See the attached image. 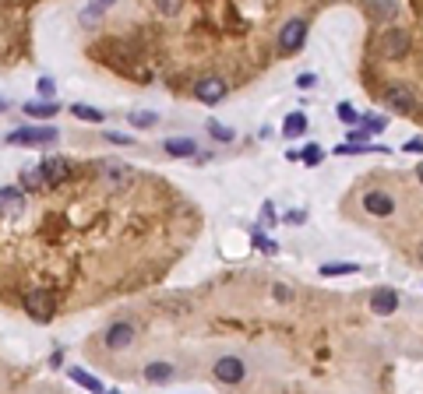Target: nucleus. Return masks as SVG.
Here are the masks:
<instances>
[{
	"label": "nucleus",
	"mask_w": 423,
	"mask_h": 394,
	"mask_svg": "<svg viewBox=\"0 0 423 394\" xmlns=\"http://www.w3.org/2000/svg\"><path fill=\"white\" fill-rule=\"evenodd\" d=\"M61 134L57 127H18L8 134V145H22V148H35V145H53Z\"/></svg>",
	"instance_id": "1"
},
{
	"label": "nucleus",
	"mask_w": 423,
	"mask_h": 394,
	"mask_svg": "<svg viewBox=\"0 0 423 394\" xmlns=\"http://www.w3.org/2000/svg\"><path fill=\"white\" fill-rule=\"evenodd\" d=\"M25 313H29L32 320L46 324V320H53V313H57V303H53V296H49V293L32 289V293L25 296Z\"/></svg>",
	"instance_id": "2"
},
{
	"label": "nucleus",
	"mask_w": 423,
	"mask_h": 394,
	"mask_svg": "<svg viewBox=\"0 0 423 394\" xmlns=\"http://www.w3.org/2000/svg\"><path fill=\"white\" fill-rule=\"evenodd\" d=\"M102 345L110 349V352H124V349H131V345H134V324H127V320L110 324V327H106V334H102Z\"/></svg>",
	"instance_id": "3"
},
{
	"label": "nucleus",
	"mask_w": 423,
	"mask_h": 394,
	"mask_svg": "<svg viewBox=\"0 0 423 394\" xmlns=\"http://www.w3.org/2000/svg\"><path fill=\"white\" fill-rule=\"evenodd\" d=\"M212 373H216L219 384H240V380L247 377V363H244L240 356H223V359H216Z\"/></svg>",
	"instance_id": "4"
},
{
	"label": "nucleus",
	"mask_w": 423,
	"mask_h": 394,
	"mask_svg": "<svg viewBox=\"0 0 423 394\" xmlns=\"http://www.w3.org/2000/svg\"><path fill=\"white\" fill-rule=\"evenodd\" d=\"M307 42V22L303 18H289L279 32V49L282 53H296L300 46Z\"/></svg>",
	"instance_id": "5"
},
{
	"label": "nucleus",
	"mask_w": 423,
	"mask_h": 394,
	"mask_svg": "<svg viewBox=\"0 0 423 394\" xmlns=\"http://www.w3.org/2000/svg\"><path fill=\"white\" fill-rule=\"evenodd\" d=\"M378 49H381L385 60H399L402 53H409V32H402V28H388V32H381Z\"/></svg>",
	"instance_id": "6"
},
{
	"label": "nucleus",
	"mask_w": 423,
	"mask_h": 394,
	"mask_svg": "<svg viewBox=\"0 0 423 394\" xmlns=\"http://www.w3.org/2000/svg\"><path fill=\"white\" fill-rule=\"evenodd\" d=\"M226 95H230V85H226L223 78H201V81L194 85V99L205 102V106H216V102H223Z\"/></svg>",
	"instance_id": "7"
},
{
	"label": "nucleus",
	"mask_w": 423,
	"mask_h": 394,
	"mask_svg": "<svg viewBox=\"0 0 423 394\" xmlns=\"http://www.w3.org/2000/svg\"><path fill=\"white\" fill-rule=\"evenodd\" d=\"M39 173H42V183H46V187H57V183L67 180L71 165H67V158H61V155H49V158H42Z\"/></svg>",
	"instance_id": "8"
},
{
	"label": "nucleus",
	"mask_w": 423,
	"mask_h": 394,
	"mask_svg": "<svg viewBox=\"0 0 423 394\" xmlns=\"http://www.w3.org/2000/svg\"><path fill=\"white\" fill-rule=\"evenodd\" d=\"M363 208H367L370 215L388 218V215L395 211V197H392L388 190H367V194H363Z\"/></svg>",
	"instance_id": "9"
},
{
	"label": "nucleus",
	"mask_w": 423,
	"mask_h": 394,
	"mask_svg": "<svg viewBox=\"0 0 423 394\" xmlns=\"http://www.w3.org/2000/svg\"><path fill=\"white\" fill-rule=\"evenodd\" d=\"M25 208V194L18 187H0V215L11 218V215H22Z\"/></svg>",
	"instance_id": "10"
},
{
	"label": "nucleus",
	"mask_w": 423,
	"mask_h": 394,
	"mask_svg": "<svg viewBox=\"0 0 423 394\" xmlns=\"http://www.w3.org/2000/svg\"><path fill=\"white\" fill-rule=\"evenodd\" d=\"M370 310L381 313V317L395 313V310H399V293H395V289H378L374 296H370Z\"/></svg>",
	"instance_id": "11"
},
{
	"label": "nucleus",
	"mask_w": 423,
	"mask_h": 394,
	"mask_svg": "<svg viewBox=\"0 0 423 394\" xmlns=\"http://www.w3.org/2000/svg\"><path fill=\"white\" fill-rule=\"evenodd\" d=\"M163 148H166V155H173V158H194V155H198V141H194V138H170Z\"/></svg>",
	"instance_id": "12"
},
{
	"label": "nucleus",
	"mask_w": 423,
	"mask_h": 394,
	"mask_svg": "<svg viewBox=\"0 0 423 394\" xmlns=\"http://www.w3.org/2000/svg\"><path fill=\"white\" fill-rule=\"evenodd\" d=\"M388 106L409 113V109H416V95H413L406 85H392V88H388Z\"/></svg>",
	"instance_id": "13"
},
{
	"label": "nucleus",
	"mask_w": 423,
	"mask_h": 394,
	"mask_svg": "<svg viewBox=\"0 0 423 394\" xmlns=\"http://www.w3.org/2000/svg\"><path fill=\"white\" fill-rule=\"evenodd\" d=\"M173 377H177L173 363H148V366H145V380H148V384H170Z\"/></svg>",
	"instance_id": "14"
},
{
	"label": "nucleus",
	"mask_w": 423,
	"mask_h": 394,
	"mask_svg": "<svg viewBox=\"0 0 423 394\" xmlns=\"http://www.w3.org/2000/svg\"><path fill=\"white\" fill-rule=\"evenodd\" d=\"M102 180L110 183V187H127V183L134 180V169H131V165H106Z\"/></svg>",
	"instance_id": "15"
},
{
	"label": "nucleus",
	"mask_w": 423,
	"mask_h": 394,
	"mask_svg": "<svg viewBox=\"0 0 423 394\" xmlns=\"http://www.w3.org/2000/svg\"><path fill=\"white\" fill-rule=\"evenodd\" d=\"M67 377H71L74 384H81V387H88L92 394H102V391H106V387H102V380H99V377H92V373H85L81 366H71V370H67Z\"/></svg>",
	"instance_id": "16"
},
{
	"label": "nucleus",
	"mask_w": 423,
	"mask_h": 394,
	"mask_svg": "<svg viewBox=\"0 0 423 394\" xmlns=\"http://www.w3.org/2000/svg\"><path fill=\"white\" fill-rule=\"evenodd\" d=\"M71 117H78V120H85V124H102V120H106V113H102V109H95V106L74 102V106H71Z\"/></svg>",
	"instance_id": "17"
},
{
	"label": "nucleus",
	"mask_w": 423,
	"mask_h": 394,
	"mask_svg": "<svg viewBox=\"0 0 423 394\" xmlns=\"http://www.w3.org/2000/svg\"><path fill=\"white\" fill-rule=\"evenodd\" d=\"M282 134H286L289 141L300 138V134H307V117H303V113H289L286 124H282Z\"/></svg>",
	"instance_id": "18"
},
{
	"label": "nucleus",
	"mask_w": 423,
	"mask_h": 394,
	"mask_svg": "<svg viewBox=\"0 0 423 394\" xmlns=\"http://www.w3.org/2000/svg\"><path fill=\"white\" fill-rule=\"evenodd\" d=\"M127 124H131V127H141V131H145V127H155V124H159V113H152V109H134L131 117H127Z\"/></svg>",
	"instance_id": "19"
},
{
	"label": "nucleus",
	"mask_w": 423,
	"mask_h": 394,
	"mask_svg": "<svg viewBox=\"0 0 423 394\" xmlns=\"http://www.w3.org/2000/svg\"><path fill=\"white\" fill-rule=\"evenodd\" d=\"M360 124H363V131H367V134H381V131L388 127V120H385V117H378V113H363Z\"/></svg>",
	"instance_id": "20"
},
{
	"label": "nucleus",
	"mask_w": 423,
	"mask_h": 394,
	"mask_svg": "<svg viewBox=\"0 0 423 394\" xmlns=\"http://www.w3.org/2000/svg\"><path fill=\"white\" fill-rule=\"evenodd\" d=\"M22 109L29 113V117H53V113H57L61 106H57V102H25Z\"/></svg>",
	"instance_id": "21"
},
{
	"label": "nucleus",
	"mask_w": 423,
	"mask_h": 394,
	"mask_svg": "<svg viewBox=\"0 0 423 394\" xmlns=\"http://www.w3.org/2000/svg\"><path fill=\"white\" fill-rule=\"evenodd\" d=\"M335 113H339V120H342V124H349V131L360 124V113H356L349 102H339V106H335Z\"/></svg>",
	"instance_id": "22"
},
{
	"label": "nucleus",
	"mask_w": 423,
	"mask_h": 394,
	"mask_svg": "<svg viewBox=\"0 0 423 394\" xmlns=\"http://www.w3.org/2000/svg\"><path fill=\"white\" fill-rule=\"evenodd\" d=\"M360 264H321V274L325 278H335V274H356Z\"/></svg>",
	"instance_id": "23"
},
{
	"label": "nucleus",
	"mask_w": 423,
	"mask_h": 394,
	"mask_svg": "<svg viewBox=\"0 0 423 394\" xmlns=\"http://www.w3.org/2000/svg\"><path fill=\"white\" fill-rule=\"evenodd\" d=\"M22 187H25V190H42V187H46L39 169H25V173H22Z\"/></svg>",
	"instance_id": "24"
},
{
	"label": "nucleus",
	"mask_w": 423,
	"mask_h": 394,
	"mask_svg": "<svg viewBox=\"0 0 423 394\" xmlns=\"http://www.w3.org/2000/svg\"><path fill=\"white\" fill-rule=\"evenodd\" d=\"M254 247H257L261 254H279V243H276V240H269L264 233H254Z\"/></svg>",
	"instance_id": "25"
},
{
	"label": "nucleus",
	"mask_w": 423,
	"mask_h": 394,
	"mask_svg": "<svg viewBox=\"0 0 423 394\" xmlns=\"http://www.w3.org/2000/svg\"><path fill=\"white\" fill-rule=\"evenodd\" d=\"M208 134L216 138V141H233V131L223 127V124H216V120H208Z\"/></svg>",
	"instance_id": "26"
},
{
	"label": "nucleus",
	"mask_w": 423,
	"mask_h": 394,
	"mask_svg": "<svg viewBox=\"0 0 423 394\" xmlns=\"http://www.w3.org/2000/svg\"><path fill=\"white\" fill-rule=\"evenodd\" d=\"M39 95H42V102H53V92H57V88H53V78H39Z\"/></svg>",
	"instance_id": "27"
},
{
	"label": "nucleus",
	"mask_w": 423,
	"mask_h": 394,
	"mask_svg": "<svg viewBox=\"0 0 423 394\" xmlns=\"http://www.w3.org/2000/svg\"><path fill=\"white\" fill-rule=\"evenodd\" d=\"M402 151H406V155H409V151H413V155H423V134H416V138H409V141L402 145Z\"/></svg>",
	"instance_id": "28"
},
{
	"label": "nucleus",
	"mask_w": 423,
	"mask_h": 394,
	"mask_svg": "<svg viewBox=\"0 0 423 394\" xmlns=\"http://www.w3.org/2000/svg\"><path fill=\"white\" fill-rule=\"evenodd\" d=\"M102 11H106V4H92V8H85V11H81V22L88 25V22H95Z\"/></svg>",
	"instance_id": "29"
},
{
	"label": "nucleus",
	"mask_w": 423,
	"mask_h": 394,
	"mask_svg": "<svg viewBox=\"0 0 423 394\" xmlns=\"http://www.w3.org/2000/svg\"><path fill=\"white\" fill-rule=\"evenodd\" d=\"M300 158H303L307 165H314V162H321V148H317V145H310V148H307V151H303Z\"/></svg>",
	"instance_id": "30"
},
{
	"label": "nucleus",
	"mask_w": 423,
	"mask_h": 394,
	"mask_svg": "<svg viewBox=\"0 0 423 394\" xmlns=\"http://www.w3.org/2000/svg\"><path fill=\"white\" fill-rule=\"evenodd\" d=\"M370 11H374V15H381V18H388V15H395V11H399V4H385V8H381V4H374Z\"/></svg>",
	"instance_id": "31"
},
{
	"label": "nucleus",
	"mask_w": 423,
	"mask_h": 394,
	"mask_svg": "<svg viewBox=\"0 0 423 394\" xmlns=\"http://www.w3.org/2000/svg\"><path fill=\"white\" fill-rule=\"evenodd\" d=\"M163 15H180V0H163Z\"/></svg>",
	"instance_id": "32"
},
{
	"label": "nucleus",
	"mask_w": 423,
	"mask_h": 394,
	"mask_svg": "<svg viewBox=\"0 0 423 394\" xmlns=\"http://www.w3.org/2000/svg\"><path fill=\"white\" fill-rule=\"evenodd\" d=\"M106 141H113V145H134L131 138H124V134H113V131H110V134H106Z\"/></svg>",
	"instance_id": "33"
},
{
	"label": "nucleus",
	"mask_w": 423,
	"mask_h": 394,
	"mask_svg": "<svg viewBox=\"0 0 423 394\" xmlns=\"http://www.w3.org/2000/svg\"><path fill=\"white\" fill-rule=\"evenodd\" d=\"M261 222H269V225L276 222V211H272V204H264V208H261Z\"/></svg>",
	"instance_id": "34"
},
{
	"label": "nucleus",
	"mask_w": 423,
	"mask_h": 394,
	"mask_svg": "<svg viewBox=\"0 0 423 394\" xmlns=\"http://www.w3.org/2000/svg\"><path fill=\"white\" fill-rule=\"evenodd\" d=\"M314 81H317V78H314V74H300V78H296V85H300V88H310V85H314Z\"/></svg>",
	"instance_id": "35"
},
{
	"label": "nucleus",
	"mask_w": 423,
	"mask_h": 394,
	"mask_svg": "<svg viewBox=\"0 0 423 394\" xmlns=\"http://www.w3.org/2000/svg\"><path fill=\"white\" fill-rule=\"evenodd\" d=\"M307 211H286V222H303Z\"/></svg>",
	"instance_id": "36"
},
{
	"label": "nucleus",
	"mask_w": 423,
	"mask_h": 394,
	"mask_svg": "<svg viewBox=\"0 0 423 394\" xmlns=\"http://www.w3.org/2000/svg\"><path fill=\"white\" fill-rule=\"evenodd\" d=\"M416 177H420V183H423V162L416 165Z\"/></svg>",
	"instance_id": "37"
},
{
	"label": "nucleus",
	"mask_w": 423,
	"mask_h": 394,
	"mask_svg": "<svg viewBox=\"0 0 423 394\" xmlns=\"http://www.w3.org/2000/svg\"><path fill=\"white\" fill-rule=\"evenodd\" d=\"M8 109V99H0V113H4Z\"/></svg>",
	"instance_id": "38"
},
{
	"label": "nucleus",
	"mask_w": 423,
	"mask_h": 394,
	"mask_svg": "<svg viewBox=\"0 0 423 394\" xmlns=\"http://www.w3.org/2000/svg\"><path fill=\"white\" fill-rule=\"evenodd\" d=\"M102 394H120V391H102Z\"/></svg>",
	"instance_id": "39"
},
{
	"label": "nucleus",
	"mask_w": 423,
	"mask_h": 394,
	"mask_svg": "<svg viewBox=\"0 0 423 394\" xmlns=\"http://www.w3.org/2000/svg\"><path fill=\"white\" fill-rule=\"evenodd\" d=\"M420 261H423V243H420Z\"/></svg>",
	"instance_id": "40"
}]
</instances>
